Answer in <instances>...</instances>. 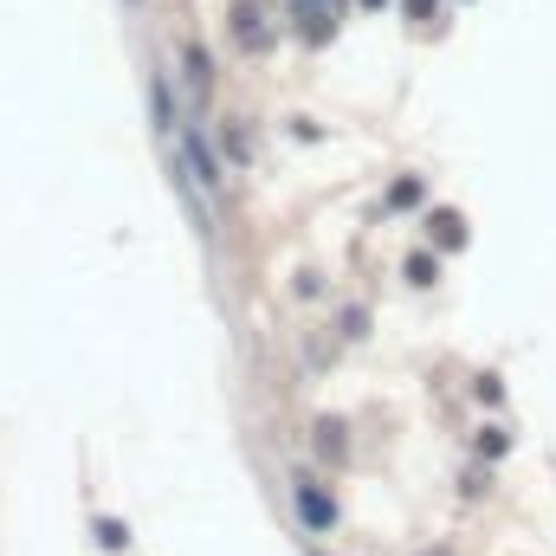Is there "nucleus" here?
<instances>
[{"instance_id": "nucleus-1", "label": "nucleus", "mask_w": 556, "mask_h": 556, "mask_svg": "<svg viewBox=\"0 0 556 556\" xmlns=\"http://www.w3.org/2000/svg\"><path fill=\"white\" fill-rule=\"evenodd\" d=\"M298 518H304V531H330V525H337V505H330L311 479H298Z\"/></svg>"}, {"instance_id": "nucleus-3", "label": "nucleus", "mask_w": 556, "mask_h": 556, "mask_svg": "<svg viewBox=\"0 0 556 556\" xmlns=\"http://www.w3.org/2000/svg\"><path fill=\"white\" fill-rule=\"evenodd\" d=\"M240 39H247V46H266V26H260V7H253V0L240 7Z\"/></svg>"}, {"instance_id": "nucleus-4", "label": "nucleus", "mask_w": 556, "mask_h": 556, "mask_svg": "<svg viewBox=\"0 0 556 556\" xmlns=\"http://www.w3.org/2000/svg\"><path fill=\"white\" fill-rule=\"evenodd\" d=\"M98 538H104V551H124V544H130V531L111 525V518H98Z\"/></svg>"}, {"instance_id": "nucleus-2", "label": "nucleus", "mask_w": 556, "mask_h": 556, "mask_svg": "<svg viewBox=\"0 0 556 556\" xmlns=\"http://www.w3.org/2000/svg\"><path fill=\"white\" fill-rule=\"evenodd\" d=\"M291 13L304 20L311 39H324V20H337V0H291Z\"/></svg>"}]
</instances>
